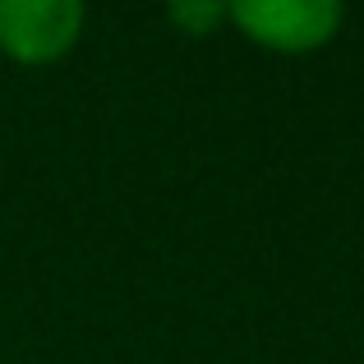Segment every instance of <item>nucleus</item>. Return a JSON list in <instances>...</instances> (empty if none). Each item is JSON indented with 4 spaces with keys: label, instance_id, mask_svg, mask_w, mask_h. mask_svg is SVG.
I'll list each match as a JSON object with an SVG mask.
<instances>
[{
    "label": "nucleus",
    "instance_id": "nucleus-1",
    "mask_svg": "<svg viewBox=\"0 0 364 364\" xmlns=\"http://www.w3.org/2000/svg\"><path fill=\"white\" fill-rule=\"evenodd\" d=\"M226 23L272 55H314L346 28L341 0H240L226 5Z\"/></svg>",
    "mask_w": 364,
    "mask_h": 364
},
{
    "label": "nucleus",
    "instance_id": "nucleus-2",
    "mask_svg": "<svg viewBox=\"0 0 364 364\" xmlns=\"http://www.w3.org/2000/svg\"><path fill=\"white\" fill-rule=\"evenodd\" d=\"M83 28L88 9L79 0H0V55L23 70L65 60Z\"/></svg>",
    "mask_w": 364,
    "mask_h": 364
},
{
    "label": "nucleus",
    "instance_id": "nucleus-3",
    "mask_svg": "<svg viewBox=\"0 0 364 364\" xmlns=\"http://www.w3.org/2000/svg\"><path fill=\"white\" fill-rule=\"evenodd\" d=\"M166 23L185 37H213L217 28L226 23V5H213V0H194V5H171Z\"/></svg>",
    "mask_w": 364,
    "mask_h": 364
}]
</instances>
